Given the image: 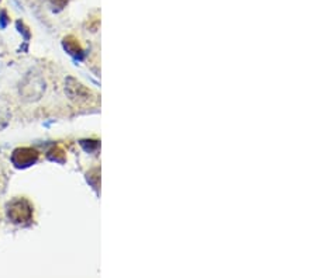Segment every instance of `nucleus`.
Masks as SVG:
<instances>
[{
    "instance_id": "f257e3e1",
    "label": "nucleus",
    "mask_w": 317,
    "mask_h": 278,
    "mask_svg": "<svg viewBox=\"0 0 317 278\" xmlns=\"http://www.w3.org/2000/svg\"><path fill=\"white\" fill-rule=\"evenodd\" d=\"M6 212L10 221L13 223H27L33 219V205L27 198H15L8 204Z\"/></svg>"
},
{
    "instance_id": "f03ea898",
    "label": "nucleus",
    "mask_w": 317,
    "mask_h": 278,
    "mask_svg": "<svg viewBox=\"0 0 317 278\" xmlns=\"http://www.w3.org/2000/svg\"><path fill=\"white\" fill-rule=\"evenodd\" d=\"M40 153L33 148H17L13 150L12 155V163L15 164L17 169H26L31 164H34L38 160Z\"/></svg>"
},
{
    "instance_id": "7ed1b4c3",
    "label": "nucleus",
    "mask_w": 317,
    "mask_h": 278,
    "mask_svg": "<svg viewBox=\"0 0 317 278\" xmlns=\"http://www.w3.org/2000/svg\"><path fill=\"white\" fill-rule=\"evenodd\" d=\"M64 48H65L71 55H75V57H78V55L82 54V48H80L78 40L72 36L65 37V38H64Z\"/></svg>"
},
{
    "instance_id": "20e7f679",
    "label": "nucleus",
    "mask_w": 317,
    "mask_h": 278,
    "mask_svg": "<svg viewBox=\"0 0 317 278\" xmlns=\"http://www.w3.org/2000/svg\"><path fill=\"white\" fill-rule=\"evenodd\" d=\"M48 159L50 160H54V162H59V163H64L65 162V152L61 149L59 146H55L48 152Z\"/></svg>"
},
{
    "instance_id": "39448f33",
    "label": "nucleus",
    "mask_w": 317,
    "mask_h": 278,
    "mask_svg": "<svg viewBox=\"0 0 317 278\" xmlns=\"http://www.w3.org/2000/svg\"><path fill=\"white\" fill-rule=\"evenodd\" d=\"M8 23H9V17H8V15H6V12H2V13H0V27H2V29H5V27L8 26Z\"/></svg>"
},
{
    "instance_id": "423d86ee",
    "label": "nucleus",
    "mask_w": 317,
    "mask_h": 278,
    "mask_svg": "<svg viewBox=\"0 0 317 278\" xmlns=\"http://www.w3.org/2000/svg\"><path fill=\"white\" fill-rule=\"evenodd\" d=\"M52 6H55L58 9H62L68 3V0H51Z\"/></svg>"
}]
</instances>
